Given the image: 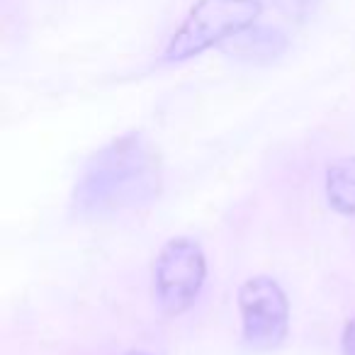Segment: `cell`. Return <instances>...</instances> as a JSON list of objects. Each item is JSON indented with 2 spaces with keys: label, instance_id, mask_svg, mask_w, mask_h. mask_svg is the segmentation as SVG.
Here are the masks:
<instances>
[{
  "label": "cell",
  "instance_id": "1",
  "mask_svg": "<svg viewBox=\"0 0 355 355\" xmlns=\"http://www.w3.org/2000/svg\"><path fill=\"white\" fill-rule=\"evenodd\" d=\"M158 188L161 163L156 148L141 134H127L90 158L76 185L73 205L83 217H105L146 205Z\"/></svg>",
  "mask_w": 355,
  "mask_h": 355
},
{
  "label": "cell",
  "instance_id": "2",
  "mask_svg": "<svg viewBox=\"0 0 355 355\" xmlns=\"http://www.w3.org/2000/svg\"><path fill=\"white\" fill-rule=\"evenodd\" d=\"M261 10V0H200L173 35L163 59L171 64L193 59L209 46L234 40L256 25Z\"/></svg>",
  "mask_w": 355,
  "mask_h": 355
},
{
  "label": "cell",
  "instance_id": "3",
  "mask_svg": "<svg viewBox=\"0 0 355 355\" xmlns=\"http://www.w3.org/2000/svg\"><path fill=\"white\" fill-rule=\"evenodd\" d=\"M207 277V261L195 239L178 236L161 248L153 266V290L161 309L178 316L195 304Z\"/></svg>",
  "mask_w": 355,
  "mask_h": 355
},
{
  "label": "cell",
  "instance_id": "4",
  "mask_svg": "<svg viewBox=\"0 0 355 355\" xmlns=\"http://www.w3.org/2000/svg\"><path fill=\"white\" fill-rule=\"evenodd\" d=\"M243 343L253 350H272L287 338L290 304L282 287L272 277H251L239 290Z\"/></svg>",
  "mask_w": 355,
  "mask_h": 355
},
{
  "label": "cell",
  "instance_id": "5",
  "mask_svg": "<svg viewBox=\"0 0 355 355\" xmlns=\"http://www.w3.org/2000/svg\"><path fill=\"white\" fill-rule=\"evenodd\" d=\"M232 42V54L253 64L275 61L287 49V37L272 27H248L246 32L236 35Z\"/></svg>",
  "mask_w": 355,
  "mask_h": 355
},
{
  "label": "cell",
  "instance_id": "6",
  "mask_svg": "<svg viewBox=\"0 0 355 355\" xmlns=\"http://www.w3.org/2000/svg\"><path fill=\"white\" fill-rule=\"evenodd\" d=\"M326 198L338 214H355V156L338 158L326 171Z\"/></svg>",
  "mask_w": 355,
  "mask_h": 355
},
{
  "label": "cell",
  "instance_id": "7",
  "mask_svg": "<svg viewBox=\"0 0 355 355\" xmlns=\"http://www.w3.org/2000/svg\"><path fill=\"white\" fill-rule=\"evenodd\" d=\"M270 6L287 20H306L316 10L319 0H270Z\"/></svg>",
  "mask_w": 355,
  "mask_h": 355
},
{
  "label": "cell",
  "instance_id": "8",
  "mask_svg": "<svg viewBox=\"0 0 355 355\" xmlns=\"http://www.w3.org/2000/svg\"><path fill=\"white\" fill-rule=\"evenodd\" d=\"M343 355H355V316L345 324V331H343Z\"/></svg>",
  "mask_w": 355,
  "mask_h": 355
},
{
  "label": "cell",
  "instance_id": "9",
  "mask_svg": "<svg viewBox=\"0 0 355 355\" xmlns=\"http://www.w3.org/2000/svg\"><path fill=\"white\" fill-rule=\"evenodd\" d=\"M127 355H148V353H144V350H129Z\"/></svg>",
  "mask_w": 355,
  "mask_h": 355
}]
</instances>
